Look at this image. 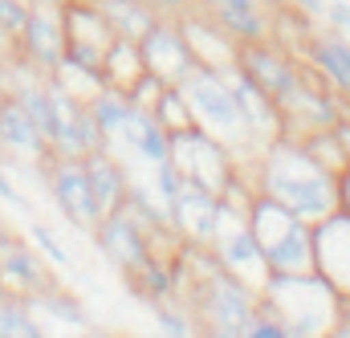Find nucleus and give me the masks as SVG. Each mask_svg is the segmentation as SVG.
Instances as JSON below:
<instances>
[{
	"label": "nucleus",
	"instance_id": "1",
	"mask_svg": "<svg viewBox=\"0 0 350 338\" xmlns=\"http://www.w3.org/2000/svg\"><path fill=\"white\" fill-rule=\"evenodd\" d=\"M253 187L273 196L277 204H285L293 216H301L310 224L338 212V175H330L322 164H314L306 155V147L289 135L265 143L257 151Z\"/></svg>",
	"mask_w": 350,
	"mask_h": 338
},
{
	"label": "nucleus",
	"instance_id": "2",
	"mask_svg": "<svg viewBox=\"0 0 350 338\" xmlns=\"http://www.w3.org/2000/svg\"><path fill=\"white\" fill-rule=\"evenodd\" d=\"M338 289L322 273H301V277H269L261 289V302L281 314L289 326V338H318L334 335L338 318Z\"/></svg>",
	"mask_w": 350,
	"mask_h": 338
},
{
	"label": "nucleus",
	"instance_id": "3",
	"mask_svg": "<svg viewBox=\"0 0 350 338\" xmlns=\"http://www.w3.org/2000/svg\"><path fill=\"white\" fill-rule=\"evenodd\" d=\"M179 90H183V98H187L196 122H200L208 135H216V139L237 155V164H241V155H257V143L249 139V127H245V118H241V110H237V98H232V90H228V78H224L220 70L196 62V66L183 74Z\"/></svg>",
	"mask_w": 350,
	"mask_h": 338
},
{
	"label": "nucleus",
	"instance_id": "4",
	"mask_svg": "<svg viewBox=\"0 0 350 338\" xmlns=\"http://www.w3.org/2000/svg\"><path fill=\"white\" fill-rule=\"evenodd\" d=\"M212 257L220 261V269H228L232 277H241L245 285H253L257 294L269 281V265H265V249L249 224L245 212L220 204V216H216V233H212Z\"/></svg>",
	"mask_w": 350,
	"mask_h": 338
},
{
	"label": "nucleus",
	"instance_id": "5",
	"mask_svg": "<svg viewBox=\"0 0 350 338\" xmlns=\"http://www.w3.org/2000/svg\"><path fill=\"white\" fill-rule=\"evenodd\" d=\"M172 164L183 171V179H191V183H200V187H208L216 196L237 175V155L216 135H208L200 122L172 135Z\"/></svg>",
	"mask_w": 350,
	"mask_h": 338
},
{
	"label": "nucleus",
	"instance_id": "6",
	"mask_svg": "<svg viewBox=\"0 0 350 338\" xmlns=\"http://www.w3.org/2000/svg\"><path fill=\"white\" fill-rule=\"evenodd\" d=\"M237 66L261 86L277 106H285V102L293 98V90L301 86V78H306V62H297V57H293L289 49H281L273 37H269V41H249V45H241V49H237Z\"/></svg>",
	"mask_w": 350,
	"mask_h": 338
},
{
	"label": "nucleus",
	"instance_id": "7",
	"mask_svg": "<svg viewBox=\"0 0 350 338\" xmlns=\"http://www.w3.org/2000/svg\"><path fill=\"white\" fill-rule=\"evenodd\" d=\"M41 175H45V183H49V196H53L57 212H62L74 229L94 233L98 220H102V212H98V200H94V192H90L82 159H57V155H49V159L41 164Z\"/></svg>",
	"mask_w": 350,
	"mask_h": 338
},
{
	"label": "nucleus",
	"instance_id": "8",
	"mask_svg": "<svg viewBox=\"0 0 350 338\" xmlns=\"http://www.w3.org/2000/svg\"><path fill=\"white\" fill-rule=\"evenodd\" d=\"M350 114V106L342 98L330 94V86L322 82L318 74L306 70L301 86L293 90V98L281 106V118H285V135L289 139H301L310 131H326V127H338Z\"/></svg>",
	"mask_w": 350,
	"mask_h": 338
},
{
	"label": "nucleus",
	"instance_id": "9",
	"mask_svg": "<svg viewBox=\"0 0 350 338\" xmlns=\"http://www.w3.org/2000/svg\"><path fill=\"white\" fill-rule=\"evenodd\" d=\"M196 8L237 45L269 41L277 29V0H196Z\"/></svg>",
	"mask_w": 350,
	"mask_h": 338
},
{
	"label": "nucleus",
	"instance_id": "10",
	"mask_svg": "<svg viewBox=\"0 0 350 338\" xmlns=\"http://www.w3.org/2000/svg\"><path fill=\"white\" fill-rule=\"evenodd\" d=\"M16 53L41 74V78H53L62 57H66V25H62V8H45V4H33L29 8V21L16 37Z\"/></svg>",
	"mask_w": 350,
	"mask_h": 338
},
{
	"label": "nucleus",
	"instance_id": "11",
	"mask_svg": "<svg viewBox=\"0 0 350 338\" xmlns=\"http://www.w3.org/2000/svg\"><path fill=\"white\" fill-rule=\"evenodd\" d=\"M139 49H143L147 74H155L163 86H179L183 74L196 66V53H191V45H187L179 21H172V16H159V21L143 33Z\"/></svg>",
	"mask_w": 350,
	"mask_h": 338
},
{
	"label": "nucleus",
	"instance_id": "12",
	"mask_svg": "<svg viewBox=\"0 0 350 338\" xmlns=\"http://www.w3.org/2000/svg\"><path fill=\"white\" fill-rule=\"evenodd\" d=\"M94 241H98L102 257H106L122 277H131L147 257L155 253V249H151V237L143 233V224H139L126 208H118V212L102 216V220H98V229H94Z\"/></svg>",
	"mask_w": 350,
	"mask_h": 338
},
{
	"label": "nucleus",
	"instance_id": "13",
	"mask_svg": "<svg viewBox=\"0 0 350 338\" xmlns=\"http://www.w3.org/2000/svg\"><path fill=\"white\" fill-rule=\"evenodd\" d=\"M167 216H172V229L183 245H196V249H208L212 245V233H216V216H220V196L183 179L179 196L167 204Z\"/></svg>",
	"mask_w": 350,
	"mask_h": 338
},
{
	"label": "nucleus",
	"instance_id": "14",
	"mask_svg": "<svg viewBox=\"0 0 350 338\" xmlns=\"http://www.w3.org/2000/svg\"><path fill=\"white\" fill-rule=\"evenodd\" d=\"M224 78H228V90H232V98H237V110H241V118H245V127H249V139L257 143V151H261L265 143H273V139H281L285 135V118H281V106L265 94L261 86L253 82L241 66H232V70H224Z\"/></svg>",
	"mask_w": 350,
	"mask_h": 338
},
{
	"label": "nucleus",
	"instance_id": "15",
	"mask_svg": "<svg viewBox=\"0 0 350 338\" xmlns=\"http://www.w3.org/2000/svg\"><path fill=\"white\" fill-rule=\"evenodd\" d=\"M314 261L318 273L350 298V216L347 212H330L314 224Z\"/></svg>",
	"mask_w": 350,
	"mask_h": 338
},
{
	"label": "nucleus",
	"instance_id": "16",
	"mask_svg": "<svg viewBox=\"0 0 350 338\" xmlns=\"http://www.w3.org/2000/svg\"><path fill=\"white\" fill-rule=\"evenodd\" d=\"M306 70L318 74L334 94L350 98V41L342 33H306Z\"/></svg>",
	"mask_w": 350,
	"mask_h": 338
},
{
	"label": "nucleus",
	"instance_id": "17",
	"mask_svg": "<svg viewBox=\"0 0 350 338\" xmlns=\"http://www.w3.org/2000/svg\"><path fill=\"white\" fill-rule=\"evenodd\" d=\"M0 147H4L8 155H21V159L37 164V168L49 159V139H45L41 127L21 110V102L8 98V94H0Z\"/></svg>",
	"mask_w": 350,
	"mask_h": 338
},
{
	"label": "nucleus",
	"instance_id": "18",
	"mask_svg": "<svg viewBox=\"0 0 350 338\" xmlns=\"http://www.w3.org/2000/svg\"><path fill=\"white\" fill-rule=\"evenodd\" d=\"M179 29H183V37H187V45H191V53H196V62L200 66H212V70H232L237 66V41L224 33V29H216L200 8H191V12H183L179 16Z\"/></svg>",
	"mask_w": 350,
	"mask_h": 338
},
{
	"label": "nucleus",
	"instance_id": "19",
	"mask_svg": "<svg viewBox=\"0 0 350 338\" xmlns=\"http://www.w3.org/2000/svg\"><path fill=\"white\" fill-rule=\"evenodd\" d=\"M265 265H269V277L318 273V261H314V224L297 220L289 233H281L277 241H269L265 245Z\"/></svg>",
	"mask_w": 350,
	"mask_h": 338
},
{
	"label": "nucleus",
	"instance_id": "20",
	"mask_svg": "<svg viewBox=\"0 0 350 338\" xmlns=\"http://www.w3.org/2000/svg\"><path fill=\"white\" fill-rule=\"evenodd\" d=\"M82 168H86L90 192H94V200H98V212H102V216L118 212V208L126 204L131 175H126V168H122V164L110 155V147H102V151H90L86 159H82Z\"/></svg>",
	"mask_w": 350,
	"mask_h": 338
},
{
	"label": "nucleus",
	"instance_id": "21",
	"mask_svg": "<svg viewBox=\"0 0 350 338\" xmlns=\"http://www.w3.org/2000/svg\"><path fill=\"white\" fill-rule=\"evenodd\" d=\"M0 277H4V285H8V294H21V298H33V294H41L45 285H53V277H49L41 253H33V249L21 245V241H12L8 249H0Z\"/></svg>",
	"mask_w": 350,
	"mask_h": 338
},
{
	"label": "nucleus",
	"instance_id": "22",
	"mask_svg": "<svg viewBox=\"0 0 350 338\" xmlns=\"http://www.w3.org/2000/svg\"><path fill=\"white\" fill-rule=\"evenodd\" d=\"M118 139H126V147H131L139 159H147L151 168L163 164V159H172V135L159 127V118H155L151 110H139V106H135V114L126 118V127L118 131Z\"/></svg>",
	"mask_w": 350,
	"mask_h": 338
},
{
	"label": "nucleus",
	"instance_id": "23",
	"mask_svg": "<svg viewBox=\"0 0 350 338\" xmlns=\"http://www.w3.org/2000/svg\"><path fill=\"white\" fill-rule=\"evenodd\" d=\"M143 74H147V62H143L139 41H131V37H114V41L106 45V53H102V86L131 94Z\"/></svg>",
	"mask_w": 350,
	"mask_h": 338
},
{
	"label": "nucleus",
	"instance_id": "24",
	"mask_svg": "<svg viewBox=\"0 0 350 338\" xmlns=\"http://www.w3.org/2000/svg\"><path fill=\"white\" fill-rule=\"evenodd\" d=\"M98 12L110 21L114 37H131V41H143V33L159 21V12L147 4V0H94Z\"/></svg>",
	"mask_w": 350,
	"mask_h": 338
},
{
	"label": "nucleus",
	"instance_id": "25",
	"mask_svg": "<svg viewBox=\"0 0 350 338\" xmlns=\"http://www.w3.org/2000/svg\"><path fill=\"white\" fill-rule=\"evenodd\" d=\"M86 110L94 114V122H98V131L114 143L118 139V131L126 127V118L135 114V102H131V94H122V90H110V86H102L94 98H86Z\"/></svg>",
	"mask_w": 350,
	"mask_h": 338
},
{
	"label": "nucleus",
	"instance_id": "26",
	"mask_svg": "<svg viewBox=\"0 0 350 338\" xmlns=\"http://www.w3.org/2000/svg\"><path fill=\"white\" fill-rule=\"evenodd\" d=\"M297 143L306 147V155H310L314 164H322L330 175H338V171L350 168V151H347V143H342V135H338L334 127H326V131H310V135H301Z\"/></svg>",
	"mask_w": 350,
	"mask_h": 338
},
{
	"label": "nucleus",
	"instance_id": "27",
	"mask_svg": "<svg viewBox=\"0 0 350 338\" xmlns=\"http://www.w3.org/2000/svg\"><path fill=\"white\" fill-rule=\"evenodd\" d=\"M29 306H33V310H45V318H53V322H62V326H86L82 302H78L74 294L57 289V285H45L41 294H33Z\"/></svg>",
	"mask_w": 350,
	"mask_h": 338
},
{
	"label": "nucleus",
	"instance_id": "28",
	"mask_svg": "<svg viewBox=\"0 0 350 338\" xmlns=\"http://www.w3.org/2000/svg\"><path fill=\"white\" fill-rule=\"evenodd\" d=\"M41 322L33 318V306H29V298H21V294H8L4 302H0V338H41Z\"/></svg>",
	"mask_w": 350,
	"mask_h": 338
},
{
	"label": "nucleus",
	"instance_id": "29",
	"mask_svg": "<svg viewBox=\"0 0 350 338\" xmlns=\"http://www.w3.org/2000/svg\"><path fill=\"white\" fill-rule=\"evenodd\" d=\"M151 114L159 118V127H163L167 135L196 127V114H191V106H187V98H183V90H179V86H163V94H159V102H155V110H151Z\"/></svg>",
	"mask_w": 350,
	"mask_h": 338
},
{
	"label": "nucleus",
	"instance_id": "30",
	"mask_svg": "<svg viewBox=\"0 0 350 338\" xmlns=\"http://www.w3.org/2000/svg\"><path fill=\"white\" fill-rule=\"evenodd\" d=\"M29 8H33L29 0H0V49L4 53L16 49V37L29 21Z\"/></svg>",
	"mask_w": 350,
	"mask_h": 338
},
{
	"label": "nucleus",
	"instance_id": "31",
	"mask_svg": "<svg viewBox=\"0 0 350 338\" xmlns=\"http://www.w3.org/2000/svg\"><path fill=\"white\" fill-rule=\"evenodd\" d=\"M29 241H33V249L45 257L49 265H57V269H70V253H66V245L45 229V224H29Z\"/></svg>",
	"mask_w": 350,
	"mask_h": 338
},
{
	"label": "nucleus",
	"instance_id": "32",
	"mask_svg": "<svg viewBox=\"0 0 350 338\" xmlns=\"http://www.w3.org/2000/svg\"><path fill=\"white\" fill-rule=\"evenodd\" d=\"M151 175H155V196H159L163 204H172L175 196H179V187H183V171L175 168L172 159H163V164L151 168Z\"/></svg>",
	"mask_w": 350,
	"mask_h": 338
},
{
	"label": "nucleus",
	"instance_id": "33",
	"mask_svg": "<svg viewBox=\"0 0 350 338\" xmlns=\"http://www.w3.org/2000/svg\"><path fill=\"white\" fill-rule=\"evenodd\" d=\"M322 21L350 41V4L347 0H326V16H322Z\"/></svg>",
	"mask_w": 350,
	"mask_h": 338
},
{
	"label": "nucleus",
	"instance_id": "34",
	"mask_svg": "<svg viewBox=\"0 0 350 338\" xmlns=\"http://www.w3.org/2000/svg\"><path fill=\"white\" fill-rule=\"evenodd\" d=\"M147 4H151L159 16H172V21H179L183 12H191V8H196V0H147Z\"/></svg>",
	"mask_w": 350,
	"mask_h": 338
},
{
	"label": "nucleus",
	"instance_id": "35",
	"mask_svg": "<svg viewBox=\"0 0 350 338\" xmlns=\"http://www.w3.org/2000/svg\"><path fill=\"white\" fill-rule=\"evenodd\" d=\"M0 200H4V204H12L16 212H29V200H25V196L16 192V183H12V179L4 175V168H0Z\"/></svg>",
	"mask_w": 350,
	"mask_h": 338
},
{
	"label": "nucleus",
	"instance_id": "36",
	"mask_svg": "<svg viewBox=\"0 0 350 338\" xmlns=\"http://www.w3.org/2000/svg\"><path fill=\"white\" fill-rule=\"evenodd\" d=\"M289 8H301L310 21H318L322 25V16H326V0H289Z\"/></svg>",
	"mask_w": 350,
	"mask_h": 338
},
{
	"label": "nucleus",
	"instance_id": "37",
	"mask_svg": "<svg viewBox=\"0 0 350 338\" xmlns=\"http://www.w3.org/2000/svg\"><path fill=\"white\" fill-rule=\"evenodd\" d=\"M334 338H350V298H338V318H334Z\"/></svg>",
	"mask_w": 350,
	"mask_h": 338
},
{
	"label": "nucleus",
	"instance_id": "38",
	"mask_svg": "<svg viewBox=\"0 0 350 338\" xmlns=\"http://www.w3.org/2000/svg\"><path fill=\"white\" fill-rule=\"evenodd\" d=\"M338 212L350 216V168L338 171Z\"/></svg>",
	"mask_w": 350,
	"mask_h": 338
},
{
	"label": "nucleus",
	"instance_id": "39",
	"mask_svg": "<svg viewBox=\"0 0 350 338\" xmlns=\"http://www.w3.org/2000/svg\"><path fill=\"white\" fill-rule=\"evenodd\" d=\"M334 131L342 135V143H347V151H350V114H347V118H342V122H338V127H334Z\"/></svg>",
	"mask_w": 350,
	"mask_h": 338
},
{
	"label": "nucleus",
	"instance_id": "40",
	"mask_svg": "<svg viewBox=\"0 0 350 338\" xmlns=\"http://www.w3.org/2000/svg\"><path fill=\"white\" fill-rule=\"evenodd\" d=\"M12 241H16V237H12V233H8V229H4V224H0V249H8V245H12Z\"/></svg>",
	"mask_w": 350,
	"mask_h": 338
},
{
	"label": "nucleus",
	"instance_id": "41",
	"mask_svg": "<svg viewBox=\"0 0 350 338\" xmlns=\"http://www.w3.org/2000/svg\"><path fill=\"white\" fill-rule=\"evenodd\" d=\"M29 4H45V8H66L70 0H29Z\"/></svg>",
	"mask_w": 350,
	"mask_h": 338
}]
</instances>
